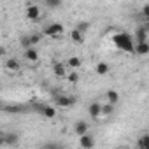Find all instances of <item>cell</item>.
<instances>
[{"instance_id": "5", "label": "cell", "mask_w": 149, "mask_h": 149, "mask_svg": "<svg viewBox=\"0 0 149 149\" xmlns=\"http://www.w3.org/2000/svg\"><path fill=\"white\" fill-rule=\"evenodd\" d=\"M90 132V125L84 121V119H77L76 123H74V133L76 135H84V133H88Z\"/></svg>"}, {"instance_id": "7", "label": "cell", "mask_w": 149, "mask_h": 149, "mask_svg": "<svg viewBox=\"0 0 149 149\" xmlns=\"http://www.w3.org/2000/svg\"><path fill=\"white\" fill-rule=\"evenodd\" d=\"M79 146L84 147V149H91V147L95 146V139H93L90 133H84V135L79 137Z\"/></svg>"}, {"instance_id": "27", "label": "cell", "mask_w": 149, "mask_h": 149, "mask_svg": "<svg viewBox=\"0 0 149 149\" xmlns=\"http://www.w3.org/2000/svg\"><path fill=\"white\" fill-rule=\"evenodd\" d=\"M144 26H146V28H147V32H149V19H147V23H146Z\"/></svg>"}, {"instance_id": "13", "label": "cell", "mask_w": 149, "mask_h": 149, "mask_svg": "<svg viewBox=\"0 0 149 149\" xmlns=\"http://www.w3.org/2000/svg\"><path fill=\"white\" fill-rule=\"evenodd\" d=\"M147 28L146 26H137V30H135V39H137V42H146L147 40Z\"/></svg>"}, {"instance_id": "1", "label": "cell", "mask_w": 149, "mask_h": 149, "mask_svg": "<svg viewBox=\"0 0 149 149\" xmlns=\"http://www.w3.org/2000/svg\"><path fill=\"white\" fill-rule=\"evenodd\" d=\"M112 42L118 49L125 51V53H135V44H133V37L128 35L126 32H118L112 35Z\"/></svg>"}, {"instance_id": "18", "label": "cell", "mask_w": 149, "mask_h": 149, "mask_svg": "<svg viewBox=\"0 0 149 149\" xmlns=\"http://www.w3.org/2000/svg\"><path fill=\"white\" fill-rule=\"evenodd\" d=\"M137 146H139V147H146V149H149V133H144L142 137H139Z\"/></svg>"}, {"instance_id": "15", "label": "cell", "mask_w": 149, "mask_h": 149, "mask_svg": "<svg viewBox=\"0 0 149 149\" xmlns=\"http://www.w3.org/2000/svg\"><path fill=\"white\" fill-rule=\"evenodd\" d=\"M95 72L98 74V76H105V74H109V63L107 61H98L97 67H95Z\"/></svg>"}, {"instance_id": "9", "label": "cell", "mask_w": 149, "mask_h": 149, "mask_svg": "<svg viewBox=\"0 0 149 149\" xmlns=\"http://www.w3.org/2000/svg\"><path fill=\"white\" fill-rule=\"evenodd\" d=\"M40 112L46 119H53V118H56V105H42Z\"/></svg>"}, {"instance_id": "21", "label": "cell", "mask_w": 149, "mask_h": 149, "mask_svg": "<svg viewBox=\"0 0 149 149\" xmlns=\"http://www.w3.org/2000/svg\"><path fill=\"white\" fill-rule=\"evenodd\" d=\"M44 4L47 7H51V9H56V7L61 6V0H44Z\"/></svg>"}, {"instance_id": "2", "label": "cell", "mask_w": 149, "mask_h": 149, "mask_svg": "<svg viewBox=\"0 0 149 149\" xmlns=\"http://www.w3.org/2000/svg\"><path fill=\"white\" fill-rule=\"evenodd\" d=\"M54 104H56V107L68 109L76 104V98L70 97V95H65V93H54Z\"/></svg>"}, {"instance_id": "26", "label": "cell", "mask_w": 149, "mask_h": 149, "mask_svg": "<svg viewBox=\"0 0 149 149\" xmlns=\"http://www.w3.org/2000/svg\"><path fill=\"white\" fill-rule=\"evenodd\" d=\"M140 13H142V16H144L146 19H149V4H146V6H142V9H140Z\"/></svg>"}, {"instance_id": "25", "label": "cell", "mask_w": 149, "mask_h": 149, "mask_svg": "<svg viewBox=\"0 0 149 149\" xmlns=\"http://www.w3.org/2000/svg\"><path fill=\"white\" fill-rule=\"evenodd\" d=\"M40 39H42V35H40V33H32V35H30V40H32V44H33V46H37V44L40 42Z\"/></svg>"}, {"instance_id": "24", "label": "cell", "mask_w": 149, "mask_h": 149, "mask_svg": "<svg viewBox=\"0 0 149 149\" xmlns=\"http://www.w3.org/2000/svg\"><path fill=\"white\" fill-rule=\"evenodd\" d=\"M77 30H81L83 33H86L88 32V28H90V23L88 21H81V23H77V26H76Z\"/></svg>"}, {"instance_id": "11", "label": "cell", "mask_w": 149, "mask_h": 149, "mask_svg": "<svg viewBox=\"0 0 149 149\" xmlns=\"http://www.w3.org/2000/svg\"><path fill=\"white\" fill-rule=\"evenodd\" d=\"M70 40L76 42V44H84V33L81 30H77V28H74L70 32Z\"/></svg>"}, {"instance_id": "20", "label": "cell", "mask_w": 149, "mask_h": 149, "mask_svg": "<svg viewBox=\"0 0 149 149\" xmlns=\"http://www.w3.org/2000/svg\"><path fill=\"white\" fill-rule=\"evenodd\" d=\"M19 44H21V47L23 49H28V47H32L33 44H32V40H30V35H23L21 39H19Z\"/></svg>"}, {"instance_id": "23", "label": "cell", "mask_w": 149, "mask_h": 149, "mask_svg": "<svg viewBox=\"0 0 149 149\" xmlns=\"http://www.w3.org/2000/svg\"><path fill=\"white\" fill-rule=\"evenodd\" d=\"M4 144H9V146H14V144H18V135H16V133H13L11 137H7V139L4 140Z\"/></svg>"}, {"instance_id": "3", "label": "cell", "mask_w": 149, "mask_h": 149, "mask_svg": "<svg viewBox=\"0 0 149 149\" xmlns=\"http://www.w3.org/2000/svg\"><path fill=\"white\" fill-rule=\"evenodd\" d=\"M42 33H44L46 37H53V39L61 37V35H63V25H61V23H51V25H47V26L44 28Z\"/></svg>"}, {"instance_id": "12", "label": "cell", "mask_w": 149, "mask_h": 149, "mask_svg": "<svg viewBox=\"0 0 149 149\" xmlns=\"http://www.w3.org/2000/svg\"><path fill=\"white\" fill-rule=\"evenodd\" d=\"M135 54H140V56H146L149 54V42H137L135 44Z\"/></svg>"}, {"instance_id": "6", "label": "cell", "mask_w": 149, "mask_h": 149, "mask_svg": "<svg viewBox=\"0 0 149 149\" xmlns=\"http://www.w3.org/2000/svg\"><path fill=\"white\" fill-rule=\"evenodd\" d=\"M88 114H90L91 119H98V118L102 116V104H98V102L90 104V107H88Z\"/></svg>"}, {"instance_id": "8", "label": "cell", "mask_w": 149, "mask_h": 149, "mask_svg": "<svg viewBox=\"0 0 149 149\" xmlns=\"http://www.w3.org/2000/svg\"><path fill=\"white\" fill-rule=\"evenodd\" d=\"M53 72L56 77H63L67 76V63H61V61H54L53 63Z\"/></svg>"}, {"instance_id": "17", "label": "cell", "mask_w": 149, "mask_h": 149, "mask_svg": "<svg viewBox=\"0 0 149 149\" xmlns=\"http://www.w3.org/2000/svg\"><path fill=\"white\" fill-rule=\"evenodd\" d=\"M105 97H107V102H111V104H118L119 102V93L116 91V90H109L107 93H105Z\"/></svg>"}, {"instance_id": "22", "label": "cell", "mask_w": 149, "mask_h": 149, "mask_svg": "<svg viewBox=\"0 0 149 149\" xmlns=\"http://www.w3.org/2000/svg\"><path fill=\"white\" fill-rule=\"evenodd\" d=\"M67 79H68L70 84H76V83L79 81V74H77V72H70L68 76H67Z\"/></svg>"}, {"instance_id": "4", "label": "cell", "mask_w": 149, "mask_h": 149, "mask_svg": "<svg viewBox=\"0 0 149 149\" xmlns=\"http://www.w3.org/2000/svg\"><path fill=\"white\" fill-rule=\"evenodd\" d=\"M40 7L39 6H28L26 7V11H25V16H26V19H30V21H37L39 18H40Z\"/></svg>"}, {"instance_id": "14", "label": "cell", "mask_w": 149, "mask_h": 149, "mask_svg": "<svg viewBox=\"0 0 149 149\" xmlns=\"http://www.w3.org/2000/svg\"><path fill=\"white\" fill-rule=\"evenodd\" d=\"M6 68H7L9 72H18V70L21 68V65H19V61H18L16 58H7V60H6Z\"/></svg>"}, {"instance_id": "16", "label": "cell", "mask_w": 149, "mask_h": 149, "mask_svg": "<svg viewBox=\"0 0 149 149\" xmlns=\"http://www.w3.org/2000/svg\"><path fill=\"white\" fill-rule=\"evenodd\" d=\"M81 65H83V61H81L79 56H70V58L67 60V67H68V68H79Z\"/></svg>"}, {"instance_id": "10", "label": "cell", "mask_w": 149, "mask_h": 149, "mask_svg": "<svg viewBox=\"0 0 149 149\" xmlns=\"http://www.w3.org/2000/svg\"><path fill=\"white\" fill-rule=\"evenodd\" d=\"M23 54H25V58H26L28 61H32V63H35V61L39 60V53H37L35 46H32V47H28V49H23Z\"/></svg>"}, {"instance_id": "19", "label": "cell", "mask_w": 149, "mask_h": 149, "mask_svg": "<svg viewBox=\"0 0 149 149\" xmlns=\"http://www.w3.org/2000/svg\"><path fill=\"white\" fill-rule=\"evenodd\" d=\"M112 112H114V104L107 102V104L102 105V116H111Z\"/></svg>"}]
</instances>
